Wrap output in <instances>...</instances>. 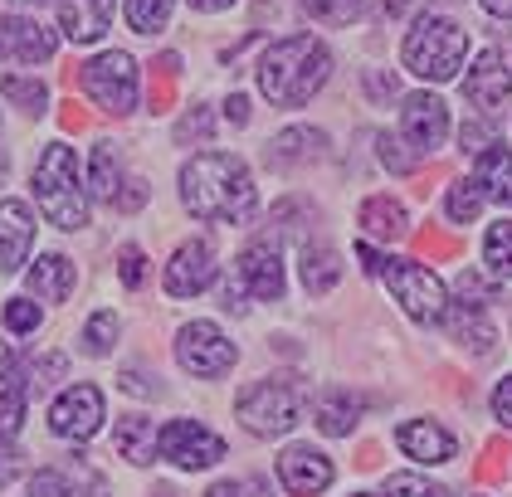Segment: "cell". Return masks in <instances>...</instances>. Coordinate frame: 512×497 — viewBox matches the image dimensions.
Wrapping results in <instances>:
<instances>
[{
  "label": "cell",
  "instance_id": "6da1fadb",
  "mask_svg": "<svg viewBox=\"0 0 512 497\" xmlns=\"http://www.w3.org/2000/svg\"><path fill=\"white\" fill-rule=\"evenodd\" d=\"M181 205L205 225H244L259 205V191L239 156L200 152L181 166Z\"/></svg>",
  "mask_w": 512,
  "mask_h": 497
},
{
  "label": "cell",
  "instance_id": "7a4b0ae2",
  "mask_svg": "<svg viewBox=\"0 0 512 497\" xmlns=\"http://www.w3.org/2000/svg\"><path fill=\"white\" fill-rule=\"evenodd\" d=\"M327 78H332L327 44L313 35H293V39H278L274 49L264 54V64H259V93L274 108H303Z\"/></svg>",
  "mask_w": 512,
  "mask_h": 497
},
{
  "label": "cell",
  "instance_id": "3957f363",
  "mask_svg": "<svg viewBox=\"0 0 512 497\" xmlns=\"http://www.w3.org/2000/svg\"><path fill=\"white\" fill-rule=\"evenodd\" d=\"M35 195L49 225L59 230H83L88 225V191L79 176V152L69 142H49L35 161Z\"/></svg>",
  "mask_w": 512,
  "mask_h": 497
},
{
  "label": "cell",
  "instance_id": "277c9868",
  "mask_svg": "<svg viewBox=\"0 0 512 497\" xmlns=\"http://www.w3.org/2000/svg\"><path fill=\"white\" fill-rule=\"evenodd\" d=\"M464 54H469L464 25H454V20H444V15H425V20L405 35V44H400L405 69L430 78V83H449V78L459 74Z\"/></svg>",
  "mask_w": 512,
  "mask_h": 497
},
{
  "label": "cell",
  "instance_id": "5b68a950",
  "mask_svg": "<svg viewBox=\"0 0 512 497\" xmlns=\"http://www.w3.org/2000/svg\"><path fill=\"white\" fill-rule=\"evenodd\" d=\"M303 385L293 381H259L249 385L244 395L235 400V415L239 424L249 429V434H259V439H274V434H288L298 415H303Z\"/></svg>",
  "mask_w": 512,
  "mask_h": 497
},
{
  "label": "cell",
  "instance_id": "8992f818",
  "mask_svg": "<svg viewBox=\"0 0 512 497\" xmlns=\"http://www.w3.org/2000/svg\"><path fill=\"white\" fill-rule=\"evenodd\" d=\"M79 83L103 113L127 117L132 108H137V64H132L127 49H108V54L88 59V64L79 69Z\"/></svg>",
  "mask_w": 512,
  "mask_h": 497
},
{
  "label": "cell",
  "instance_id": "52a82bcc",
  "mask_svg": "<svg viewBox=\"0 0 512 497\" xmlns=\"http://www.w3.org/2000/svg\"><path fill=\"white\" fill-rule=\"evenodd\" d=\"M386 283H391L395 303L405 307L415 322H439V317L449 312L444 283H439L425 264H415V259H391V264H386Z\"/></svg>",
  "mask_w": 512,
  "mask_h": 497
},
{
  "label": "cell",
  "instance_id": "ba28073f",
  "mask_svg": "<svg viewBox=\"0 0 512 497\" xmlns=\"http://www.w3.org/2000/svg\"><path fill=\"white\" fill-rule=\"evenodd\" d=\"M176 361H181V371H191L200 381H220L239 361V351L215 322H186L176 337Z\"/></svg>",
  "mask_w": 512,
  "mask_h": 497
},
{
  "label": "cell",
  "instance_id": "9c48e42d",
  "mask_svg": "<svg viewBox=\"0 0 512 497\" xmlns=\"http://www.w3.org/2000/svg\"><path fill=\"white\" fill-rule=\"evenodd\" d=\"M161 459H171L176 468H210L225 459V439L200 420H171L161 429Z\"/></svg>",
  "mask_w": 512,
  "mask_h": 497
},
{
  "label": "cell",
  "instance_id": "30bf717a",
  "mask_svg": "<svg viewBox=\"0 0 512 497\" xmlns=\"http://www.w3.org/2000/svg\"><path fill=\"white\" fill-rule=\"evenodd\" d=\"M103 424V390L98 385H69L49 405V429L59 439H93Z\"/></svg>",
  "mask_w": 512,
  "mask_h": 497
},
{
  "label": "cell",
  "instance_id": "8fae6325",
  "mask_svg": "<svg viewBox=\"0 0 512 497\" xmlns=\"http://www.w3.org/2000/svg\"><path fill=\"white\" fill-rule=\"evenodd\" d=\"M215 249H210V239H186L176 254H171V264H166V293L171 298H200L210 283H215Z\"/></svg>",
  "mask_w": 512,
  "mask_h": 497
},
{
  "label": "cell",
  "instance_id": "7c38bea8",
  "mask_svg": "<svg viewBox=\"0 0 512 497\" xmlns=\"http://www.w3.org/2000/svg\"><path fill=\"white\" fill-rule=\"evenodd\" d=\"M59 49L54 30L25 15H0V64H49Z\"/></svg>",
  "mask_w": 512,
  "mask_h": 497
},
{
  "label": "cell",
  "instance_id": "4fadbf2b",
  "mask_svg": "<svg viewBox=\"0 0 512 497\" xmlns=\"http://www.w3.org/2000/svg\"><path fill=\"white\" fill-rule=\"evenodd\" d=\"M400 132L415 152H439L449 137V108L434 93H410L400 108Z\"/></svg>",
  "mask_w": 512,
  "mask_h": 497
},
{
  "label": "cell",
  "instance_id": "5bb4252c",
  "mask_svg": "<svg viewBox=\"0 0 512 497\" xmlns=\"http://www.w3.org/2000/svg\"><path fill=\"white\" fill-rule=\"evenodd\" d=\"M464 93H469V103L478 113H503L512 103V74L498 49H483V54L473 59L469 78H464Z\"/></svg>",
  "mask_w": 512,
  "mask_h": 497
},
{
  "label": "cell",
  "instance_id": "9a60e30c",
  "mask_svg": "<svg viewBox=\"0 0 512 497\" xmlns=\"http://www.w3.org/2000/svg\"><path fill=\"white\" fill-rule=\"evenodd\" d=\"M239 283L259 298V303H278L283 298V259H278L274 239H254L239 254Z\"/></svg>",
  "mask_w": 512,
  "mask_h": 497
},
{
  "label": "cell",
  "instance_id": "2e32d148",
  "mask_svg": "<svg viewBox=\"0 0 512 497\" xmlns=\"http://www.w3.org/2000/svg\"><path fill=\"white\" fill-rule=\"evenodd\" d=\"M278 483L293 497H317L332 483V459L317 454L313 444H293V449L278 459Z\"/></svg>",
  "mask_w": 512,
  "mask_h": 497
},
{
  "label": "cell",
  "instance_id": "e0dca14e",
  "mask_svg": "<svg viewBox=\"0 0 512 497\" xmlns=\"http://www.w3.org/2000/svg\"><path fill=\"white\" fill-rule=\"evenodd\" d=\"M30 244H35V215L25 200H0V273H15V268L30 259Z\"/></svg>",
  "mask_w": 512,
  "mask_h": 497
},
{
  "label": "cell",
  "instance_id": "ac0fdd59",
  "mask_svg": "<svg viewBox=\"0 0 512 497\" xmlns=\"http://www.w3.org/2000/svg\"><path fill=\"white\" fill-rule=\"evenodd\" d=\"M395 444L410 454L415 463H449L454 459V434L444 429V424H434V420H410V424H400L395 429Z\"/></svg>",
  "mask_w": 512,
  "mask_h": 497
},
{
  "label": "cell",
  "instance_id": "d6986e66",
  "mask_svg": "<svg viewBox=\"0 0 512 497\" xmlns=\"http://www.w3.org/2000/svg\"><path fill=\"white\" fill-rule=\"evenodd\" d=\"M59 20L74 44H98L113 25V0H59Z\"/></svg>",
  "mask_w": 512,
  "mask_h": 497
},
{
  "label": "cell",
  "instance_id": "ffe728a7",
  "mask_svg": "<svg viewBox=\"0 0 512 497\" xmlns=\"http://www.w3.org/2000/svg\"><path fill=\"white\" fill-rule=\"evenodd\" d=\"M74 283H79V268L64 254H40L35 268H30V293L44 298V303H64L74 293Z\"/></svg>",
  "mask_w": 512,
  "mask_h": 497
},
{
  "label": "cell",
  "instance_id": "44dd1931",
  "mask_svg": "<svg viewBox=\"0 0 512 497\" xmlns=\"http://www.w3.org/2000/svg\"><path fill=\"white\" fill-rule=\"evenodd\" d=\"M327 147V137L313 132V127H288V132H278L274 142H269V166L274 171H293V166H308L317 161Z\"/></svg>",
  "mask_w": 512,
  "mask_h": 497
},
{
  "label": "cell",
  "instance_id": "7402d4cb",
  "mask_svg": "<svg viewBox=\"0 0 512 497\" xmlns=\"http://www.w3.org/2000/svg\"><path fill=\"white\" fill-rule=\"evenodd\" d=\"M118 454L127 463H137V468L157 463V454H161V429L147 420V415H122V420H118Z\"/></svg>",
  "mask_w": 512,
  "mask_h": 497
},
{
  "label": "cell",
  "instance_id": "603a6c76",
  "mask_svg": "<svg viewBox=\"0 0 512 497\" xmlns=\"http://www.w3.org/2000/svg\"><path fill=\"white\" fill-rule=\"evenodd\" d=\"M473 181L483 186V195H488V200H503V205H512V147H503V142H488V147H483V156H478V166H473Z\"/></svg>",
  "mask_w": 512,
  "mask_h": 497
},
{
  "label": "cell",
  "instance_id": "cb8c5ba5",
  "mask_svg": "<svg viewBox=\"0 0 512 497\" xmlns=\"http://www.w3.org/2000/svg\"><path fill=\"white\" fill-rule=\"evenodd\" d=\"M361 230L371 234V239H400V234L410 230V215H405V205L391 200V195H371V200L361 205Z\"/></svg>",
  "mask_w": 512,
  "mask_h": 497
},
{
  "label": "cell",
  "instance_id": "d4e9b609",
  "mask_svg": "<svg viewBox=\"0 0 512 497\" xmlns=\"http://www.w3.org/2000/svg\"><path fill=\"white\" fill-rule=\"evenodd\" d=\"M356 415H361V400H356L352 390H327V395H317V429L322 434H352L356 429Z\"/></svg>",
  "mask_w": 512,
  "mask_h": 497
},
{
  "label": "cell",
  "instance_id": "484cf974",
  "mask_svg": "<svg viewBox=\"0 0 512 497\" xmlns=\"http://www.w3.org/2000/svg\"><path fill=\"white\" fill-rule=\"evenodd\" d=\"M118 186H122V152L113 142H98L93 147V166H88V191L98 200H113L118 205Z\"/></svg>",
  "mask_w": 512,
  "mask_h": 497
},
{
  "label": "cell",
  "instance_id": "4316f807",
  "mask_svg": "<svg viewBox=\"0 0 512 497\" xmlns=\"http://www.w3.org/2000/svg\"><path fill=\"white\" fill-rule=\"evenodd\" d=\"M337 278H342L337 249L322 244V239H317V244H303V283H308V293H332Z\"/></svg>",
  "mask_w": 512,
  "mask_h": 497
},
{
  "label": "cell",
  "instance_id": "83f0119b",
  "mask_svg": "<svg viewBox=\"0 0 512 497\" xmlns=\"http://www.w3.org/2000/svg\"><path fill=\"white\" fill-rule=\"evenodd\" d=\"M449 332H454L459 342H469L473 351H493V327H488L483 307L454 303V307H449Z\"/></svg>",
  "mask_w": 512,
  "mask_h": 497
},
{
  "label": "cell",
  "instance_id": "f1b7e54d",
  "mask_svg": "<svg viewBox=\"0 0 512 497\" xmlns=\"http://www.w3.org/2000/svg\"><path fill=\"white\" fill-rule=\"evenodd\" d=\"M483 264H488L493 278H512V220L488 225V239H483Z\"/></svg>",
  "mask_w": 512,
  "mask_h": 497
},
{
  "label": "cell",
  "instance_id": "f546056e",
  "mask_svg": "<svg viewBox=\"0 0 512 497\" xmlns=\"http://www.w3.org/2000/svg\"><path fill=\"white\" fill-rule=\"evenodd\" d=\"M0 93L20 108V113H44L49 108V88L40 78H20V74H5L0 78Z\"/></svg>",
  "mask_w": 512,
  "mask_h": 497
},
{
  "label": "cell",
  "instance_id": "4dcf8cb0",
  "mask_svg": "<svg viewBox=\"0 0 512 497\" xmlns=\"http://www.w3.org/2000/svg\"><path fill=\"white\" fill-rule=\"evenodd\" d=\"M122 15H127V25L137 35H157V30L171 25V0H127Z\"/></svg>",
  "mask_w": 512,
  "mask_h": 497
},
{
  "label": "cell",
  "instance_id": "1f68e13d",
  "mask_svg": "<svg viewBox=\"0 0 512 497\" xmlns=\"http://www.w3.org/2000/svg\"><path fill=\"white\" fill-rule=\"evenodd\" d=\"M444 210H449V220H454V225H473V220H478V210H483V186L469 181V176H464V181H454V186H449V200H444Z\"/></svg>",
  "mask_w": 512,
  "mask_h": 497
},
{
  "label": "cell",
  "instance_id": "d6a6232c",
  "mask_svg": "<svg viewBox=\"0 0 512 497\" xmlns=\"http://www.w3.org/2000/svg\"><path fill=\"white\" fill-rule=\"evenodd\" d=\"M118 342V312H98L88 327H83V351L88 356H108Z\"/></svg>",
  "mask_w": 512,
  "mask_h": 497
},
{
  "label": "cell",
  "instance_id": "836d02e7",
  "mask_svg": "<svg viewBox=\"0 0 512 497\" xmlns=\"http://www.w3.org/2000/svg\"><path fill=\"white\" fill-rule=\"evenodd\" d=\"M54 376H64V356H54V351H49V356H44V361H30V366H25V371H20V390H25V395H40V390H49V385H54Z\"/></svg>",
  "mask_w": 512,
  "mask_h": 497
},
{
  "label": "cell",
  "instance_id": "e575fe53",
  "mask_svg": "<svg viewBox=\"0 0 512 497\" xmlns=\"http://www.w3.org/2000/svg\"><path fill=\"white\" fill-rule=\"evenodd\" d=\"M30 497H74V468H40L30 478Z\"/></svg>",
  "mask_w": 512,
  "mask_h": 497
},
{
  "label": "cell",
  "instance_id": "d590c367",
  "mask_svg": "<svg viewBox=\"0 0 512 497\" xmlns=\"http://www.w3.org/2000/svg\"><path fill=\"white\" fill-rule=\"evenodd\" d=\"M376 152H381V161L391 166L395 176H410V171L420 166V156L405 152V137H391V132H381V137H376Z\"/></svg>",
  "mask_w": 512,
  "mask_h": 497
},
{
  "label": "cell",
  "instance_id": "8d00e7d4",
  "mask_svg": "<svg viewBox=\"0 0 512 497\" xmlns=\"http://www.w3.org/2000/svg\"><path fill=\"white\" fill-rule=\"evenodd\" d=\"M25 405H30V395H25L15 381L0 390V434H5V439L20 429V420H25Z\"/></svg>",
  "mask_w": 512,
  "mask_h": 497
},
{
  "label": "cell",
  "instance_id": "74e56055",
  "mask_svg": "<svg viewBox=\"0 0 512 497\" xmlns=\"http://www.w3.org/2000/svg\"><path fill=\"white\" fill-rule=\"evenodd\" d=\"M322 25H352L361 15V0H303Z\"/></svg>",
  "mask_w": 512,
  "mask_h": 497
},
{
  "label": "cell",
  "instance_id": "f35d334b",
  "mask_svg": "<svg viewBox=\"0 0 512 497\" xmlns=\"http://www.w3.org/2000/svg\"><path fill=\"white\" fill-rule=\"evenodd\" d=\"M118 273L127 288H142V278H147V254L137 249V244H122L118 249Z\"/></svg>",
  "mask_w": 512,
  "mask_h": 497
},
{
  "label": "cell",
  "instance_id": "ab89813d",
  "mask_svg": "<svg viewBox=\"0 0 512 497\" xmlns=\"http://www.w3.org/2000/svg\"><path fill=\"white\" fill-rule=\"evenodd\" d=\"M5 327H10V332H35V327H40V303L10 298V303H5Z\"/></svg>",
  "mask_w": 512,
  "mask_h": 497
},
{
  "label": "cell",
  "instance_id": "60d3db41",
  "mask_svg": "<svg viewBox=\"0 0 512 497\" xmlns=\"http://www.w3.org/2000/svg\"><path fill=\"white\" fill-rule=\"evenodd\" d=\"M205 497H269L264 478H230V483H215Z\"/></svg>",
  "mask_w": 512,
  "mask_h": 497
},
{
  "label": "cell",
  "instance_id": "b9f144b4",
  "mask_svg": "<svg viewBox=\"0 0 512 497\" xmlns=\"http://www.w3.org/2000/svg\"><path fill=\"white\" fill-rule=\"evenodd\" d=\"M386 493L391 497H439V488H430V483L415 478V473H395L391 483H386Z\"/></svg>",
  "mask_w": 512,
  "mask_h": 497
},
{
  "label": "cell",
  "instance_id": "7bdbcfd3",
  "mask_svg": "<svg viewBox=\"0 0 512 497\" xmlns=\"http://www.w3.org/2000/svg\"><path fill=\"white\" fill-rule=\"evenodd\" d=\"M15 478H20V449L0 434V488H10Z\"/></svg>",
  "mask_w": 512,
  "mask_h": 497
},
{
  "label": "cell",
  "instance_id": "ee69618b",
  "mask_svg": "<svg viewBox=\"0 0 512 497\" xmlns=\"http://www.w3.org/2000/svg\"><path fill=\"white\" fill-rule=\"evenodd\" d=\"M176 137H181V142H191V137H200V142H205V137H210V113H205V108L186 113V117H181V127H176Z\"/></svg>",
  "mask_w": 512,
  "mask_h": 497
},
{
  "label": "cell",
  "instance_id": "f6af8a7d",
  "mask_svg": "<svg viewBox=\"0 0 512 497\" xmlns=\"http://www.w3.org/2000/svg\"><path fill=\"white\" fill-rule=\"evenodd\" d=\"M493 415H498V424H508L512 429V376H503L498 390H493Z\"/></svg>",
  "mask_w": 512,
  "mask_h": 497
},
{
  "label": "cell",
  "instance_id": "bcb514c9",
  "mask_svg": "<svg viewBox=\"0 0 512 497\" xmlns=\"http://www.w3.org/2000/svg\"><path fill=\"white\" fill-rule=\"evenodd\" d=\"M430 0H386V15L391 20H410V15H420Z\"/></svg>",
  "mask_w": 512,
  "mask_h": 497
},
{
  "label": "cell",
  "instance_id": "7dc6e473",
  "mask_svg": "<svg viewBox=\"0 0 512 497\" xmlns=\"http://www.w3.org/2000/svg\"><path fill=\"white\" fill-rule=\"evenodd\" d=\"M147 200V181H127V191L118 195V210H137Z\"/></svg>",
  "mask_w": 512,
  "mask_h": 497
},
{
  "label": "cell",
  "instance_id": "c3c4849f",
  "mask_svg": "<svg viewBox=\"0 0 512 497\" xmlns=\"http://www.w3.org/2000/svg\"><path fill=\"white\" fill-rule=\"evenodd\" d=\"M225 117L244 127V122H249V98H244V93H230V98H225Z\"/></svg>",
  "mask_w": 512,
  "mask_h": 497
},
{
  "label": "cell",
  "instance_id": "681fc988",
  "mask_svg": "<svg viewBox=\"0 0 512 497\" xmlns=\"http://www.w3.org/2000/svg\"><path fill=\"white\" fill-rule=\"evenodd\" d=\"M122 390H132V395H157V385L147 381L142 371H122Z\"/></svg>",
  "mask_w": 512,
  "mask_h": 497
},
{
  "label": "cell",
  "instance_id": "f907efd6",
  "mask_svg": "<svg viewBox=\"0 0 512 497\" xmlns=\"http://www.w3.org/2000/svg\"><path fill=\"white\" fill-rule=\"evenodd\" d=\"M220 307H230V312H239V307H244V283H235V278H230V283L220 288Z\"/></svg>",
  "mask_w": 512,
  "mask_h": 497
},
{
  "label": "cell",
  "instance_id": "816d5d0a",
  "mask_svg": "<svg viewBox=\"0 0 512 497\" xmlns=\"http://www.w3.org/2000/svg\"><path fill=\"white\" fill-rule=\"evenodd\" d=\"M488 15H498V20H512V0H478Z\"/></svg>",
  "mask_w": 512,
  "mask_h": 497
},
{
  "label": "cell",
  "instance_id": "f5cc1de1",
  "mask_svg": "<svg viewBox=\"0 0 512 497\" xmlns=\"http://www.w3.org/2000/svg\"><path fill=\"white\" fill-rule=\"evenodd\" d=\"M191 5H196V10H205V15H215V10H230L235 0H191Z\"/></svg>",
  "mask_w": 512,
  "mask_h": 497
},
{
  "label": "cell",
  "instance_id": "db71d44e",
  "mask_svg": "<svg viewBox=\"0 0 512 497\" xmlns=\"http://www.w3.org/2000/svg\"><path fill=\"white\" fill-rule=\"evenodd\" d=\"M5 371H10V342H0V381H5Z\"/></svg>",
  "mask_w": 512,
  "mask_h": 497
},
{
  "label": "cell",
  "instance_id": "11a10c76",
  "mask_svg": "<svg viewBox=\"0 0 512 497\" xmlns=\"http://www.w3.org/2000/svg\"><path fill=\"white\" fill-rule=\"evenodd\" d=\"M15 5H40V0H15Z\"/></svg>",
  "mask_w": 512,
  "mask_h": 497
},
{
  "label": "cell",
  "instance_id": "9f6ffc18",
  "mask_svg": "<svg viewBox=\"0 0 512 497\" xmlns=\"http://www.w3.org/2000/svg\"><path fill=\"white\" fill-rule=\"evenodd\" d=\"M0 176H5V156H0Z\"/></svg>",
  "mask_w": 512,
  "mask_h": 497
},
{
  "label": "cell",
  "instance_id": "6f0895ef",
  "mask_svg": "<svg viewBox=\"0 0 512 497\" xmlns=\"http://www.w3.org/2000/svg\"><path fill=\"white\" fill-rule=\"evenodd\" d=\"M352 497H376V493H352Z\"/></svg>",
  "mask_w": 512,
  "mask_h": 497
},
{
  "label": "cell",
  "instance_id": "680465c9",
  "mask_svg": "<svg viewBox=\"0 0 512 497\" xmlns=\"http://www.w3.org/2000/svg\"><path fill=\"white\" fill-rule=\"evenodd\" d=\"M439 497H444V493H439Z\"/></svg>",
  "mask_w": 512,
  "mask_h": 497
}]
</instances>
